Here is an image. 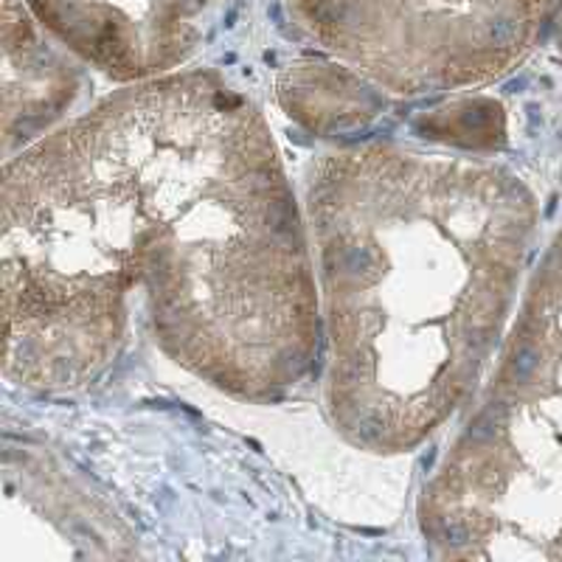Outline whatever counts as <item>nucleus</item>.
<instances>
[{"label": "nucleus", "mask_w": 562, "mask_h": 562, "mask_svg": "<svg viewBox=\"0 0 562 562\" xmlns=\"http://www.w3.org/2000/svg\"><path fill=\"white\" fill-rule=\"evenodd\" d=\"M155 344L268 403L307 378L321 301L262 110L214 70L130 82L3 169V371L68 391L122 351L133 301Z\"/></svg>", "instance_id": "f257e3e1"}, {"label": "nucleus", "mask_w": 562, "mask_h": 562, "mask_svg": "<svg viewBox=\"0 0 562 562\" xmlns=\"http://www.w3.org/2000/svg\"><path fill=\"white\" fill-rule=\"evenodd\" d=\"M529 214L524 189L475 160L363 144L313 167L326 408L351 445L408 453L459 408L498 338Z\"/></svg>", "instance_id": "f03ea898"}, {"label": "nucleus", "mask_w": 562, "mask_h": 562, "mask_svg": "<svg viewBox=\"0 0 562 562\" xmlns=\"http://www.w3.org/2000/svg\"><path fill=\"white\" fill-rule=\"evenodd\" d=\"M419 515L439 557L562 554V243Z\"/></svg>", "instance_id": "7ed1b4c3"}, {"label": "nucleus", "mask_w": 562, "mask_h": 562, "mask_svg": "<svg viewBox=\"0 0 562 562\" xmlns=\"http://www.w3.org/2000/svg\"><path fill=\"white\" fill-rule=\"evenodd\" d=\"M546 0H293L340 65L403 97L473 88L529 48Z\"/></svg>", "instance_id": "20e7f679"}, {"label": "nucleus", "mask_w": 562, "mask_h": 562, "mask_svg": "<svg viewBox=\"0 0 562 562\" xmlns=\"http://www.w3.org/2000/svg\"><path fill=\"white\" fill-rule=\"evenodd\" d=\"M45 34L119 82L169 74L192 57L217 0H23Z\"/></svg>", "instance_id": "39448f33"}, {"label": "nucleus", "mask_w": 562, "mask_h": 562, "mask_svg": "<svg viewBox=\"0 0 562 562\" xmlns=\"http://www.w3.org/2000/svg\"><path fill=\"white\" fill-rule=\"evenodd\" d=\"M45 29L23 0L3 9V135L7 153L14 138H32L48 127L77 93V70L43 37Z\"/></svg>", "instance_id": "423d86ee"}, {"label": "nucleus", "mask_w": 562, "mask_h": 562, "mask_svg": "<svg viewBox=\"0 0 562 562\" xmlns=\"http://www.w3.org/2000/svg\"><path fill=\"white\" fill-rule=\"evenodd\" d=\"M560 43H562V12H560Z\"/></svg>", "instance_id": "0eeeda50"}]
</instances>
